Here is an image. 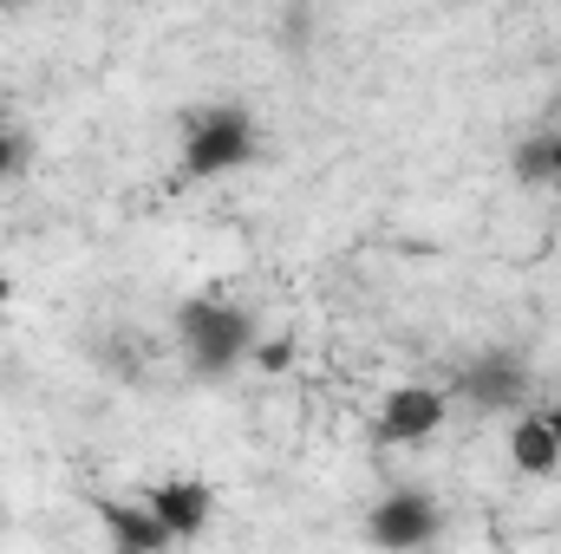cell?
<instances>
[{
	"instance_id": "14",
	"label": "cell",
	"mask_w": 561,
	"mask_h": 554,
	"mask_svg": "<svg viewBox=\"0 0 561 554\" xmlns=\"http://www.w3.org/2000/svg\"><path fill=\"white\" fill-rule=\"evenodd\" d=\"M549 189H556V196H561V150H556V176H549Z\"/></svg>"
},
{
	"instance_id": "5",
	"label": "cell",
	"mask_w": 561,
	"mask_h": 554,
	"mask_svg": "<svg viewBox=\"0 0 561 554\" xmlns=\"http://www.w3.org/2000/svg\"><path fill=\"white\" fill-rule=\"evenodd\" d=\"M144 503H150V516L163 522V535H170V542H196V535L216 522V489H209V483H190V476L157 483Z\"/></svg>"
},
{
	"instance_id": "8",
	"label": "cell",
	"mask_w": 561,
	"mask_h": 554,
	"mask_svg": "<svg viewBox=\"0 0 561 554\" xmlns=\"http://www.w3.org/2000/svg\"><path fill=\"white\" fill-rule=\"evenodd\" d=\"M510 463L523 470V476H556L561 470V450H556V430H549V417L529 412L510 424Z\"/></svg>"
},
{
	"instance_id": "7",
	"label": "cell",
	"mask_w": 561,
	"mask_h": 554,
	"mask_svg": "<svg viewBox=\"0 0 561 554\" xmlns=\"http://www.w3.org/2000/svg\"><path fill=\"white\" fill-rule=\"evenodd\" d=\"M99 529H105L112 554H163L170 549V535L150 516V503H99Z\"/></svg>"
},
{
	"instance_id": "10",
	"label": "cell",
	"mask_w": 561,
	"mask_h": 554,
	"mask_svg": "<svg viewBox=\"0 0 561 554\" xmlns=\"http://www.w3.org/2000/svg\"><path fill=\"white\" fill-rule=\"evenodd\" d=\"M249 359H255L262 372H287V366H294V339H262Z\"/></svg>"
},
{
	"instance_id": "1",
	"label": "cell",
	"mask_w": 561,
	"mask_h": 554,
	"mask_svg": "<svg viewBox=\"0 0 561 554\" xmlns=\"http://www.w3.org/2000/svg\"><path fill=\"white\" fill-rule=\"evenodd\" d=\"M176 346H183L190 372L222 379V372H236V366L255 353V313H249L242 300L196 293V300L176 307Z\"/></svg>"
},
{
	"instance_id": "2",
	"label": "cell",
	"mask_w": 561,
	"mask_h": 554,
	"mask_svg": "<svg viewBox=\"0 0 561 554\" xmlns=\"http://www.w3.org/2000/svg\"><path fill=\"white\" fill-rule=\"evenodd\" d=\"M249 157H255V118H249L242 105H203V112L183 118V170H190L196 183L229 176V170H242Z\"/></svg>"
},
{
	"instance_id": "4",
	"label": "cell",
	"mask_w": 561,
	"mask_h": 554,
	"mask_svg": "<svg viewBox=\"0 0 561 554\" xmlns=\"http://www.w3.org/2000/svg\"><path fill=\"white\" fill-rule=\"evenodd\" d=\"M457 392L490 417L523 412V399H529V359H523V353H503V346H496V353H477V359L463 366Z\"/></svg>"
},
{
	"instance_id": "12",
	"label": "cell",
	"mask_w": 561,
	"mask_h": 554,
	"mask_svg": "<svg viewBox=\"0 0 561 554\" xmlns=\"http://www.w3.org/2000/svg\"><path fill=\"white\" fill-rule=\"evenodd\" d=\"M542 417H549V430H556V450H561V405H549Z\"/></svg>"
},
{
	"instance_id": "11",
	"label": "cell",
	"mask_w": 561,
	"mask_h": 554,
	"mask_svg": "<svg viewBox=\"0 0 561 554\" xmlns=\"http://www.w3.org/2000/svg\"><path fill=\"white\" fill-rule=\"evenodd\" d=\"M20 163H26V143H20L13 131H7V125H0V176H13Z\"/></svg>"
},
{
	"instance_id": "6",
	"label": "cell",
	"mask_w": 561,
	"mask_h": 554,
	"mask_svg": "<svg viewBox=\"0 0 561 554\" xmlns=\"http://www.w3.org/2000/svg\"><path fill=\"white\" fill-rule=\"evenodd\" d=\"M450 412V399L437 392V385H399V392H386V405H379V443H424L437 424Z\"/></svg>"
},
{
	"instance_id": "9",
	"label": "cell",
	"mask_w": 561,
	"mask_h": 554,
	"mask_svg": "<svg viewBox=\"0 0 561 554\" xmlns=\"http://www.w3.org/2000/svg\"><path fill=\"white\" fill-rule=\"evenodd\" d=\"M556 150H561L556 131L523 138V143H516V176H523V183H549V176H556Z\"/></svg>"
},
{
	"instance_id": "3",
	"label": "cell",
	"mask_w": 561,
	"mask_h": 554,
	"mask_svg": "<svg viewBox=\"0 0 561 554\" xmlns=\"http://www.w3.org/2000/svg\"><path fill=\"white\" fill-rule=\"evenodd\" d=\"M444 529V509L424 496V489H386L373 509H366V542L386 554H419L437 542Z\"/></svg>"
},
{
	"instance_id": "13",
	"label": "cell",
	"mask_w": 561,
	"mask_h": 554,
	"mask_svg": "<svg viewBox=\"0 0 561 554\" xmlns=\"http://www.w3.org/2000/svg\"><path fill=\"white\" fill-rule=\"evenodd\" d=\"M7 300H13V280L0 275V313H7Z\"/></svg>"
}]
</instances>
